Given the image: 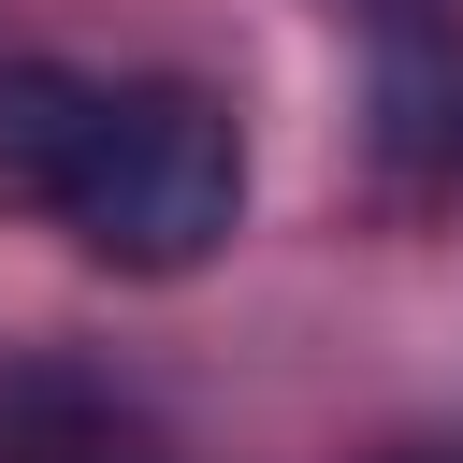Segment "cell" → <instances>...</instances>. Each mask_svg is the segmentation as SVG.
<instances>
[{"label":"cell","instance_id":"2","mask_svg":"<svg viewBox=\"0 0 463 463\" xmlns=\"http://www.w3.org/2000/svg\"><path fill=\"white\" fill-rule=\"evenodd\" d=\"M405 463H463V449H405Z\"/></svg>","mask_w":463,"mask_h":463},{"label":"cell","instance_id":"1","mask_svg":"<svg viewBox=\"0 0 463 463\" xmlns=\"http://www.w3.org/2000/svg\"><path fill=\"white\" fill-rule=\"evenodd\" d=\"M0 203L58 217L116 275H188L246 217V130H232V101H203L174 72L14 58L0 72Z\"/></svg>","mask_w":463,"mask_h":463}]
</instances>
